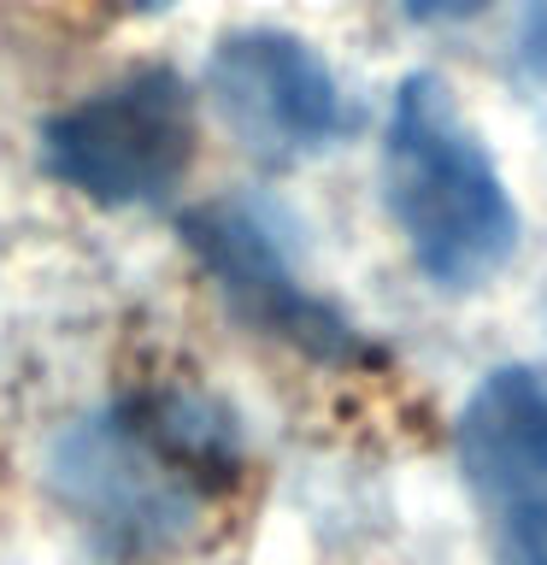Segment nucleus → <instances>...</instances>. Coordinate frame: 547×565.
I'll use <instances>...</instances> for the list:
<instances>
[{
  "label": "nucleus",
  "instance_id": "4",
  "mask_svg": "<svg viewBox=\"0 0 547 565\" xmlns=\"http://www.w3.org/2000/svg\"><path fill=\"white\" fill-rule=\"evenodd\" d=\"M206 100L218 106L229 136L271 166L324 153L347 130V106L330 65L307 42L277 30L224 35L206 65Z\"/></svg>",
  "mask_w": 547,
  "mask_h": 565
},
{
  "label": "nucleus",
  "instance_id": "7",
  "mask_svg": "<svg viewBox=\"0 0 547 565\" xmlns=\"http://www.w3.org/2000/svg\"><path fill=\"white\" fill-rule=\"evenodd\" d=\"M406 7H412V18H471V12H483L489 0H406Z\"/></svg>",
  "mask_w": 547,
  "mask_h": 565
},
{
  "label": "nucleus",
  "instance_id": "8",
  "mask_svg": "<svg viewBox=\"0 0 547 565\" xmlns=\"http://www.w3.org/2000/svg\"><path fill=\"white\" fill-rule=\"evenodd\" d=\"M130 7H141V12H165V7H176V0H130Z\"/></svg>",
  "mask_w": 547,
  "mask_h": 565
},
{
  "label": "nucleus",
  "instance_id": "6",
  "mask_svg": "<svg viewBox=\"0 0 547 565\" xmlns=\"http://www.w3.org/2000/svg\"><path fill=\"white\" fill-rule=\"evenodd\" d=\"M459 466L494 536L547 519V371L501 365L476 383L459 418Z\"/></svg>",
  "mask_w": 547,
  "mask_h": 565
},
{
  "label": "nucleus",
  "instance_id": "1",
  "mask_svg": "<svg viewBox=\"0 0 547 565\" xmlns=\"http://www.w3.org/2000/svg\"><path fill=\"white\" fill-rule=\"evenodd\" d=\"M236 471V436L194 395H141L53 448V489L118 554L171 547Z\"/></svg>",
  "mask_w": 547,
  "mask_h": 565
},
{
  "label": "nucleus",
  "instance_id": "2",
  "mask_svg": "<svg viewBox=\"0 0 547 565\" xmlns=\"http://www.w3.org/2000/svg\"><path fill=\"white\" fill-rule=\"evenodd\" d=\"M383 183L412 259L441 289H471L506 265L518 212L441 77L400 83L383 141Z\"/></svg>",
  "mask_w": 547,
  "mask_h": 565
},
{
  "label": "nucleus",
  "instance_id": "5",
  "mask_svg": "<svg viewBox=\"0 0 547 565\" xmlns=\"http://www.w3.org/2000/svg\"><path fill=\"white\" fill-rule=\"evenodd\" d=\"M183 242L194 247V259L206 265V277L224 289V300L236 307L247 324H259L265 335H282L289 348L312 353V360H353V330L335 318L324 300H312L294 282L282 247L271 242L247 206L236 201H212L183 212Z\"/></svg>",
  "mask_w": 547,
  "mask_h": 565
},
{
  "label": "nucleus",
  "instance_id": "3",
  "mask_svg": "<svg viewBox=\"0 0 547 565\" xmlns=\"http://www.w3.org/2000/svg\"><path fill=\"white\" fill-rule=\"evenodd\" d=\"M194 159V100L176 71L148 65L95 88L47 118L42 166L53 183L95 206L159 201L183 183Z\"/></svg>",
  "mask_w": 547,
  "mask_h": 565
}]
</instances>
